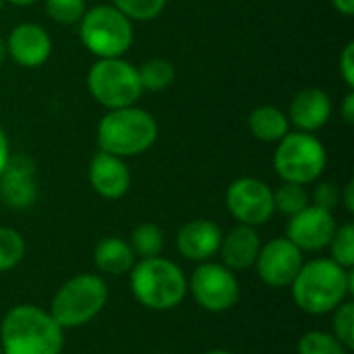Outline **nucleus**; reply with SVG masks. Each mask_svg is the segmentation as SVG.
<instances>
[{
  "mask_svg": "<svg viewBox=\"0 0 354 354\" xmlns=\"http://www.w3.org/2000/svg\"><path fill=\"white\" fill-rule=\"evenodd\" d=\"M295 305L307 315L332 313L354 292V272L330 257L305 261L290 284Z\"/></svg>",
  "mask_w": 354,
  "mask_h": 354,
  "instance_id": "nucleus-1",
  "label": "nucleus"
},
{
  "mask_svg": "<svg viewBox=\"0 0 354 354\" xmlns=\"http://www.w3.org/2000/svg\"><path fill=\"white\" fill-rule=\"evenodd\" d=\"M2 354H62L64 330L37 305H15L0 322Z\"/></svg>",
  "mask_w": 354,
  "mask_h": 354,
  "instance_id": "nucleus-2",
  "label": "nucleus"
},
{
  "mask_svg": "<svg viewBox=\"0 0 354 354\" xmlns=\"http://www.w3.org/2000/svg\"><path fill=\"white\" fill-rule=\"evenodd\" d=\"M129 278L135 301L149 311H172L187 299L189 292L185 272L162 255L137 259L129 272Z\"/></svg>",
  "mask_w": 354,
  "mask_h": 354,
  "instance_id": "nucleus-3",
  "label": "nucleus"
},
{
  "mask_svg": "<svg viewBox=\"0 0 354 354\" xmlns=\"http://www.w3.org/2000/svg\"><path fill=\"white\" fill-rule=\"evenodd\" d=\"M97 145L100 151H108L118 158H133L145 153L158 139L156 118L135 106L108 110L106 116L97 122Z\"/></svg>",
  "mask_w": 354,
  "mask_h": 354,
  "instance_id": "nucleus-4",
  "label": "nucleus"
},
{
  "mask_svg": "<svg viewBox=\"0 0 354 354\" xmlns=\"http://www.w3.org/2000/svg\"><path fill=\"white\" fill-rule=\"evenodd\" d=\"M108 303V284L97 274L68 278L52 297L50 313L62 330H77L93 322Z\"/></svg>",
  "mask_w": 354,
  "mask_h": 354,
  "instance_id": "nucleus-5",
  "label": "nucleus"
},
{
  "mask_svg": "<svg viewBox=\"0 0 354 354\" xmlns=\"http://www.w3.org/2000/svg\"><path fill=\"white\" fill-rule=\"evenodd\" d=\"M79 37L93 56L120 58L131 50L135 29L133 21L114 4H97L87 8L79 21Z\"/></svg>",
  "mask_w": 354,
  "mask_h": 354,
  "instance_id": "nucleus-6",
  "label": "nucleus"
},
{
  "mask_svg": "<svg viewBox=\"0 0 354 354\" xmlns=\"http://www.w3.org/2000/svg\"><path fill=\"white\" fill-rule=\"evenodd\" d=\"M328 166L326 145L313 133H286L274 151L276 174L284 183L311 185L322 178Z\"/></svg>",
  "mask_w": 354,
  "mask_h": 354,
  "instance_id": "nucleus-7",
  "label": "nucleus"
},
{
  "mask_svg": "<svg viewBox=\"0 0 354 354\" xmlns=\"http://www.w3.org/2000/svg\"><path fill=\"white\" fill-rule=\"evenodd\" d=\"M87 89L91 97L108 108H127L135 106L143 95L137 66L120 58H97L87 73Z\"/></svg>",
  "mask_w": 354,
  "mask_h": 354,
  "instance_id": "nucleus-8",
  "label": "nucleus"
},
{
  "mask_svg": "<svg viewBox=\"0 0 354 354\" xmlns=\"http://www.w3.org/2000/svg\"><path fill=\"white\" fill-rule=\"evenodd\" d=\"M193 301L209 313L230 311L241 299V284L232 270L216 261L197 263L191 278H187Z\"/></svg>",
  "mask_w": 354,
  "mask_h": 354,
  "instance_id": "nucleus-9",
  "label": "nucleus"
},
{
  "mask_svg": "<svg viewBox=\"0 0 354 354\" xmlns=\"http://www.w3.org/2000/svg\"><path fill=\"white\" fill-rule=\"evenodd\" d=\"M226 207L230 216L245 226H263L276 214L274 191L255 176H241L226 189Z\"/></svg>",
  "mask_w": 354,
  "mask_h": 354,
  "instance_id": "nucleus-10",
  "label": "nucleus"
},
{
  "mask_svg": "<svg viewBox=\"0 0 354 354\" xmlns=\"http://www.w3.org/2000/svg\"><path fill=\"white\" fill-rule=\"evenodd\" d=\"M305 263L303 251L286 236H278L261 245L255 270L259 280L270 288H288Z\"/></svg>",
  "mask_w": 354,
  "mask_h": 354,
  "instance_id": "nucleus-11",
  "label": "nucleus"
},
{
  "mask_svg": "<svg viewBox=\"0 0 354 354\" xmlns=\"http://www.w3.org/2000/svg\"><path fill=\"white\" fill-rule=\"evenodd\" d=\"M334 212H328L317 205H307L303 212L290 216L286 224V239L297 245L303 253H319L328 249L336 232Z\"/></svg>",
  "mask_w": 354,
  "mask_h": 354,
  "instance_id": "nucleus-12",
  "label": "nucleus"
},
{
  "mask_svg": "<svg viewBox=\"0 0 354 354\" xmlns=\"http://www.w3.org/2000/svg\"><path fill=\"white\" fill-rule=\"evenodd\" d=\"M0 199L10 209H27L37 201L35 162L29 156H10L0 174Z\"/></svg>",
  "mask_w": 354,
  "mask_h": 354,
  "instance_id": "nucleus-13",
  "label": "nucleus"
},
{
  "mask_svg": "<svg viewBox=\"0 0 354 354\" xmlns=\"http://www.w3.org/2000/svg\"><path fill=\"white\" fill-rule=\"evenodd\" d=\"M8 56L25 68H37L52 54V37L37 23H19L6 37Z\"/></svg>",
  "mask_w": 354,
  "mask_h": 354,
  "instance_id": "nucleus-14",
  "label": "nucleus"
},
{
  "mask_svg": "<svg viewBox=\"0 0 354 354\" xmlns=\"http://www.w3.org/2000/svg\"><path fill=\"white\" fill-rule=\"evenodd\" d=\"M87 174L91 189L104 199H122L131 189V170L124 158L112 156L108 151H97L91 158Z\"/></svg>",
  "mask_w": 354,
  "mask_h": 354,
  "instance_id": "nucleus-15",
  "label": "nucleus"
},
{
  "mask_svg": "<svg viewBox=\"0 0 354 354\" xmlns=\"http://www.w3.org/2000/svg\"><path fill=\"white\" fill-rule=\"evenodd\" d=\"M220 243H222L220 226L205 218L191 220L183 224L180 230L176 232V249L180 257L193 263L212 261L220 251Z\"/></svg>",
  "mask_w": 354,
  "mask_h": 354,
  "instance_id": "nucleus-16",
  "label": "nucleus"
},
{
  "mask_svg": "<svg viewBox=\"0 0 354 354\" xmlns=\"http://www.w3.org/2000/svg\"><path fill=\"white\" fill-rule=\"evenodd\" d=\"M288 122L303 133H315L332 118V100L319 87L301 89L288 106Z\"/></svg>",
  "mask_w": 354,
  "mask_h": 354,
  "instance_id": "nucleus-17",
  "label": "nucleus"
},
{
  "mask_svg": "<svg viewBox=\"0 0 354 354\" xmlns=\"http://www.w3.org/2000/svg\"><path fill=\"white\" fill-rule=\"evenodd\" d=\"M259 249H261V239L257 230L253 226L239 224L226 234H222L218 255L222 257V266H226L236 274V272L251 270L255 266Z\"/></svg>",
  "mask_w": 354,
  "mask_h": 354,
  "instance_id": "nucleus-18",
  "label": "nucleus"
},
{
  "mask_svg": "<svg viewBox=\"0 0 354 354\" xmlns=\"http://www.w3.org/2000/svg\"><path fill=\"white\" fill-rule=\"evenodd\" d=\"M93 263L102 274L124 276L133 270V266L137 263V257L129 241H122L118 236H106L93 249Z\"/></svg>",
  "mask_w": 354,
  "mask_h": 354,
  "instance_id": "nucleus-19",
  "label": "nucleus"
},
{
  "mask_svg": "<svg viewBox=\"0 0 354 354\" xmlns=\"http://www.w3.org/2000/svg\"><path fill=\"white\" fill-rule=\"evenodd\" d=\"M249 133L261 143H278L286 133H290L288 116L276 106H259L249 114Z\"/></svg>",
  "mask_w": 354,
  "mask_h": 354,
  "instance_id": "nucleus-20",
  "label": "nucleus"
},
{
  "mask_svg": "<svg viewBox=\"0 0 354 354\" xmlns=\"http://www.w3.org/2000/svg\"><path fill=\"white\" fill-rule=\"evenodd\" d=\"M129 245H131L137 259H149V257L162 255L166 239H164V232L158 224L145 222V224H139L137 228H133Z\"/></svg>",
  "mask_w": 354,
  "mask_h": 354,
  "instance_id": "nucleus-21",
  "label": "nucleus"
},
{
  "mask_svg": "<svg viewBox=\"0 0 354 354\" xmlns=\"http://www.w3.org/2000/svg\"><path fill=\"white\" fill-rule=\"evenodd\" d=\"M137 73L143 91H164L176 77L174 64L166 58H149L137 68Z\"/></svg>",
  "mask_w": 354,
  "mask_h": 354,
  "instance_id": "nucleus-22",
  "label": "nucleus"
},
{
  "mask_svg": "<svg viewBox=\"0 0 354 354\" xmlns=\"http://www.w3.org/2000/svg\"><path fill=\"white\" fill-rule=\"evenodd\" d=\"M307 205H311V197H309L305 185L282 183L274 191V209L284 214V216H288V218L299 214V212H303Z\"/></svg>",
  "mask_w": 354,
  "mask_h": 354,
  "instance_id": "nucleus-23",
  "label": "nucleus"
},
{
  "mask_svg": "<svg viewBox=\"0 0 354 354\" xmlns=\"http://www.w3.org/2000/svg\"><path fill=\"white\" fill-rule=\"evenodd\" d=\"M27 245L19 230L0 226V274L15 270L25 257Z\"/></svg>",
  "mask_w": 354,
  "mask_h": 354,
  "instance_id": "nucleus-24",
  "label": "nucleus"
},
{
  "mask_svg": "<svg viewBox=\"0 0 354 354\" xmlns=\"http://www.w3.org/2000/svg\"><path fill=\"white\" fill-rule=\"evenodd\" d=\"M297 354H348V348L334 334L313 330L301 336Z\"/></svg>",
  "mask_w": 354,
  "mask_h": 354,
  "instance_id": "nucleus-25",
  "label": "nucleus"
},
{
  "mask_svg": "<svg viewBox=\"0 0 354 354\" xmlns=\"http://www.w3.org/2000/svg\"><path fill=\"white\" fill-rule=\"evenodd\" d=\"M330 259L342 266L344 270L354 268V224L346 222L342 226H336V232L328 245Z\"/></svg>",
  "mask_w": 354,
  "mask_h": 354,
  "instance_id": "nucleus-26",
  "label": "nucleus"
},
{
  "mask_svg": "<svg viewBox=\"0 0 354 354\" xmlns=\"http://www.w3.org/2000/svg\"><path fill=\"white\" fill-rule=\"evenodd\" d=\"M168 0H112V4L127 15L131 21H139V23H147L153 21L156 17H160L166 8Z\"/></svg>",
  "mask_w": 354,
  "mask_h": 354,
  "instance_id": "nucleus-27",
  "label": "nucleus"
},
{
  "mask_svg": "<svg viewBox=\"0 0 354 354\" xmlns=\"http://www.w3.org/2000/svg\"><path fill=\"white\" fill-rule=\"evenodd\" d=\"M332 334L348 348H354V303L344 301L332 311Z\"/></svg>",
  "mask_w": 354,
  "mask_h": 354,
  "instance_id": "nucleus-28",
  "label": "nucleus"
},
{
  "mask_svg": "<svg viewBox=\"0 0 354 354\" xmlns=\"http://www.w3.org/2000/svg\"><path fill=\"white\" fill-rule=\"evenodd\" d=\"M87 10L85 0H46V12L60 25H77Z\"/></svg>",
  "mask_w": 354,
  "mask_h": 354,
  "instance_id": "nucleus-29",
  "label": "nucleus"
},
{
  "mask_svg": "<svg viewBox=\"0 0 354 354\" xmlns=\"http://www.w3.org/2000/svg\"><path fill=\"white\" fill-rule=\"evenodd\" d=\"M309 197L313 205L334 212V207L340 203V189L334 183H317V187L313 189V195Z\"/></svg>",
  "mask_w": 354,
  "mask_h": 354,
  "instance_id": "nucleus-30",
  "label": "nucleus"
},
{
  "mask_svg": "<svg viewBox=\"0 0 354 354\" xmlns=\"http://www.w3.org/2000/svg\"><path fill=\"white\" fill-rule=\"evenodd\" d=\"M338 68H340V77L342 81L346 83L348 89H354V41H348L340 54V60H338Z\"/></svg>",
  "mask_w": 354,
  "mask_h": 354,
  "instance_id": "nucleus-31",
  "label": "nucleus"
},
{
  "mask_svg": "<svg viewBox=\"0 0 354 354\" xmlns=\"http://www.w3.org/2000/svg\"><path fill=\"white\" fill-rule=\"evenodd\" d=\"M342 118L346 124H353L354 122V91L351 89L346 93V97L342 100Z\"/></svg>",
  "mask_w": 354,
  "mask_h": 354,
  "instance_id": "nucleus-32",
  "label": "nucleus"
},
{
  "mask_svg": "<svg viewBox=\"0 0 354 354\" xmlns=\"http://www.w3.org/2000/svg\"><path fill=\"white\" fill-rule=\"evenodd\" d=\"M340 201L344 203V209H346L348 214H353L354 212V180H348V183H346V187H344V191H340Z\"/></svg>",
  "mask_w": 354,
  "mask_h": 354,
  "instance_id": "nucleus-33",
  "label": "nucleus"
},
{
  "mask_svg": "<svg viewBox=\"0 0 354 354\" xmlns=\"http://www.w3.org/2000/svg\"><path fill=\"white\" fill-rule=\"evenodd\" d=\"M8 158H10L8 139H6V133H4V131H2V127H0V174H2V170H4V166H6V162H8Z\"/></svg>",
  "mask_w": 354,
  "mask_h": 354,
  "instance_id": "nucleus-34",
  "label": "nucleus"
},
{
  "mask_svg": "<svg viewBox=\"0 0 354 354\" xmlns=\"http://www.w3.org/2000/svg\"><path fill=\"white\" fill-rule=\"evenodd\" d=\"M332 6L344 17H353L354 15V0H332Z\"/></svg>",
  "mask_w": 354,
  "mask_h": 354,
  "instance_id": "nucleus-35",
  "label": "nucleus"
},
{
  "mask_svg": "<svg viewBox=\"0 0 354 354\" xmlns=\"http://www.w3.org/2000/svg\"><path fill=\"white\" fill-rule=\"evenodd\" d=\"M6 58H8V50H6V39H2L0 37V66L6 62Z\"/></svg>",
  "mask_w": 354,
  "mask_h": 354,
  "instance_id": "nucleus-36",
  "label": "nucleus"
},
{
  "mask_svg": "<svg viewBox=\"0 0 354 354\" xmlns=\"http://www.w3.org/2000/svg\"><path fill=\"white\" fill-rule=\"evenodd\" d=\"M4 2H8V4H12V6H31V4H35L37 0H4Z\"/></svg>",
  "mask_w": 354,
  "mask_h": 354,
  "instance_id": "nucleus-37",
  "label": "nucleus"
},
{
  "mask_svg": "<svg viewBox=\"0 0 354 354\" xmlns=\"http://www.w3.org/2000/svg\"><path fill=\"white\" fill-rule=\"evenodd\" d=\"M205 354H232V353H228V351H209V353H205Z\"/></svg>",
  "mask_w": 354,
  "mask_h": 354,
  "instance_id": "nucleus-38",
  "label": "nucleus"
},
{
  "mask_svg": "<svg viewBox=\"0 0 354 354\" xmlns=\"http://www.w3.org/2000/svg\"><path fill=\"white\" fill-rule=\"evenodd\" d=\"M2 4H4V0H0V10H2Z\"/></svg>",
  "mask_w": 354,
  "mask_h": 354,
  "instance_id": "nucleus-39",
  "label": "nucleus"
},
{
  "mask_svg": "<svg viewBox=\"0 0 354 354\" xmlns=\"http://www.w3.org/2000/svg\"><path fill=\"white\" fill-rule=\"evenodd\" d=\"M0 354H2V348H0Z\"/></svg>",
  "mask_w": 354,
  "mask_h": 354,
  "instance_id": "nucleus-40",
  "label": "nucleus"
}]
</instances>
